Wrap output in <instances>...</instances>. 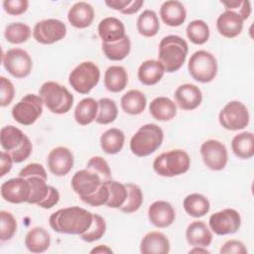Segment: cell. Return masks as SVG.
Wrapping results in <instances>:
<instances>
[{
	"instance_id": "obj_33",
	"label": "cell",
	"mask_w": 254,
	"mask_h": 254,
	"mask_svg": "<svg viewBox=\"0 0 254 254\" xmlns=\"http://www.w3.org/2000/svg\"><path fill=\"white\" fill-rule=\"evenodd\" d=\"M124 133L117 128H110L100 136V147L104 153L114 155L119 153L124 146Z\"/></svg>"
},
{
	"instance_id": "obj_20",
	"label": "cell",
	"mask_w": 254,
	"mask_h": 254,
	"mask_svg": "<svg viewBox=\"0 0 254 254\" xmlns=\"http://www.w3.org/2000/svg\"><path fill=\"white\" fill-rule=\"evenodd\" d=\"M94 19L93 7L84 1L74 3L67 12V20L70 25L77 29L89 27Z\"/></svg>"
},
{
	"instance_id": "obj_13",
	"label": "cell",
	"mask_w": 254,
	"mask_h": 254,
	"mask_svg": "<svg viewBox=\"0 0 254 254\" xmlns=\"http://www.w3.org/2000/svg\"><path fill=\"white\" fill-rule=\"evenodd\" d=\"M200 155L204 165L212 171H221L227 165V149L218 140L210 139L203 142L200 146Z\"/></svg>"
},
{
	"instance_id": "obj_52",
	"label": "cell",
	"mask_w": 254,
	"mask_h": 254,
	"mask_svg": "<svg viewBox=\"0 0 254 254\" xmlns=\"http://www.w3.org/2000/svg\"><path fill=\"white\" fill-rule=\"evenodd\" d=\"M219 252L223 253V254H226V253L246 254L247 249H246L243 242H241L239 240H235V239H230V240H227L226 242L223 243Z\"/></svg>"
},
{
	"instance_id": "obj_46",
	"label": "cell",
	"mask_w": 254,
	"mask_h": 254,
	"mask_svg": "<svg viewBox=\"0 0 254 254\" xmlns=\"http://www.w3.org/2000/svg\"><path fill=\"white\" fill-rule=\"evenodd\" d=\"M108 197H109V190L104 182L95 192H93L90 195L80 197V199L91 206H100V205L106 204Z\"/></svg>"
},
{
	"instance_id": "obj_15",
	"label": "cell",
	"mask_w": 254,
	"mask_h": 254,
	"mask_svg": "<svg viewBox=\"0 0 254 254\" xmlns=\"http://www.w3.org/2000/svg\"><path fill=\"white\" fill-rule=\"evenodd\" d=\"M73 154L64 146L54 148L48 155L47 164L50 172L57 177L67 175L73 167Z\"/></svg>"
},
{
	"instance_id": "obj_47",
	"label": "cell",
	"mask_w": 254,
	"mask_h": 254,
	"mask_svg": "<svg viewBox=\"0 0 254 254\" xmlns=\"http://www.w3.org/2000/svg\"><path fill=\"white\" fill-rule=\"evenodd\" d=\"M221 4L225 7V10L229 11H234L237 14L241 16V18L245 21L249 18L251 15V4L249 1L244 0H235V1H228V2H221Z\"/></svg>"
},
{
	"instance_id": "obj_28",
	"label": "cell",
	"mask_w": 254,
	"mask_h": 254,
	"mask_svg": "<svg viewBox=\"0 0 254 254\" xmlns=\"http://www.w3.org/2000/svg\"><path fill=\"white\" fill-rule=\"evenodd\" d=\"M128 74L121 65H110L104 73V86L110 92H120L127 86Z\"/></svg>"
},
{
	"instance_id": "obj_7",
	"label": "cell",
	"mask_w": 254,
	"mask_h": 254,
	"mask_svg": "<svg viewBox=\"0 0 254 254\" xmlns=\"http://www.w3.org/2000/svg\"><path fill=\"white\" fill-rule=\"evenodd\" d=\"M100 79V70L93 62H82L68 75L69 85L78 93L88 94Z\"/></svg>"
},
{
	"instance_id": "obj_3",
	"label": "cell",
	"mask_w": 254,
	"mask_h": 254,
	"mask_svg": "<svg viewBox=\"0 0 254 254\" xmlns=\"http://www.w3.org/2000/svg\"><path fill=\"white\" fill-rule=\"evenodd\" d=\"M164 132L160 126L148 123L141 126L130 140V150L137 157H147L162 145Z\"/></svg>"
},
{
	"instance_id": "obj_16",
	"label": "cell",
	"mask_w": 254,
	"mask_h": 254,
	"mask_svg": "<svg viewBox=\"0 0 254 254\" xmlns=\"http://www.w3.org/2000/svg\"><path fill=\"white\" fill-rule=\"evenodd\" d=\"M104 182L101 178L88 169L77 171L71 178V188L80 197L87 196L95 192Z\"/></svg>"
},
{
	"instance_id": "obj_40",
	"label": "cell",
	"mask_w": 254,
	"mask_h": 254,
	"mask_svg": "<svg viewBox=\"0 0 254 254\" xmlns=\"http://www.w3.org/2000/svg\"><path fill=\"white\" fill-rule=\"evenodd\" d=\"M189 40L195 45H203L209 39V27L202 20L191 21L186 29Z\"/></svg>"
},
{
	"instance_id": "obj_18",
	"label": "cell",
	"mask_w": 254,
	"mask_h": 254,
	"mask_svg": "<svg viewBox=\"0 0 254 254\" xmlns=\"http://www.w3.org/2000/svg\"><path fill=\"white\" fill-rule=\"evenodd\" d=\"M174 96L177 105L183 110H193L202 101L201 90L192 83H185L178 86Z\"/></svg>"
},
{
	"instance_id": "obj_24",
	"label": "cell",
	"mask_w": 254,
	"mask_h": 254,
	"mask_svg": "<svg viewBox=\"0 0 254 254\" xmlns=\"http://www.w3.org/2000/svg\"><path fill=\"white\" fill-rule=\"evenodd\" d=\"M186 238L188 243L192 247H207L212 242V233L203 221L195 220L188 225Z\"/></svg>"
},
{
	"instance_id": "obj_50",
	"label": "cell",
	"mask_w": 254,
	"mask_h": 254,
	"mask_svg": "<svg viewBox=\"0 0 254 254\" xmlns=\"http://www.w3.org/2000/svg\"><path fill=\"white\" fill-rule=\"evenodd\" d=\"M29 7L27 0H5L3 2V8L6 13L12 16H18L24 14Z\"/></svg>"
},
{
	"instance_id": "obj_5",
	"label": "cell",
	"mask_w": 254,
	"mask_h": 254,
	"mask_svg": "<svg viewBox=\"0 0 254 254\" xmlns=\"http://www.w3.org/2000/svg\"><path fill=\"white\" fill-rule=\"evenodd\" d=\"M44 105L55 114H64L70 110L73 95L66 87L55 81H46L39 89Z\"/></svg>"
},
{
	"instance_id": "obj_31",
	"label": "cell",
	"mask_w": 254,
	"mask_h": 254,
	"mask_svg": "<svg viewBox=\"0 0 254 254\" xmlns=\"http://www.w3.org/2000/svg\"><path fill=\"white\" fill-rule=\"evenodd\" d=\"M231 149L234 155L240 159H250L254 155V135L252 132H241L235 135L231 141Z\"/></svg>"
},
{
	"instance_id": "obj_56",
	"label": "cell",
	"mask_w": 254,
	"mask_h": 254,
	"mask_svg": "<svg viewBox=\"0 0 254 254\" xmlns=\"http://www.w3.org/2000/svg\"><path fill=\"white\" fill-rule=\"evenodd\" d=\"M144 5V1L143 0H135V1H131V3L121 12L122 14L125 15H131V14H135L137 13L142 6Z\"/></svg>"
},
{
	"instance_id": "obj_22",
	"label": "cell",
	"mask_w": 254,
	"mask_h": 254,
	"mask_svg": "<svg viewBox=\"0 0 254 254\" xmlns=\"http://www.w3.org/2000/svg\"><path fill=\"white\" fill-rule=\"evenodd\" d=\"M162 21L170 27H179L187 19V11L182 2L177 0L165 1L160 8Z\"/></svg>"
},
{
	"instance_id": "obj_39",
	"label": "cell",
	"mask_w": 254,
	"mask_h": 254,
	"mask_svg": "<svg viewBox=\"0 0 254 254\" xmlns=\"http://www.w3.org/2000/svg\"><path fill=\"white\" fill-rule=\"evenodd\" d=\"M127 190V196L123 205L119 208L124 213H132L137 211L143 202V192L139 186L127 183L125 184Z\"/></svg>"
},
{
	"instance_id": "obj_43",
	"label": "cell",
	"mask_w": 254,
	"mask_h": 254,
	"mask_svg": "<svg viewBox=\"0 0 254 254\" xmlns=\"http://www.w3.org/2000/svg\"><path fill=\"white\" fill-rule=\"evenodd\" d=\"M105 231H106L105 219L99 214L93 213L92 222L89 228L79 236L85 242H94L96 240H99L104 235Z\"/></svg>"
},
{
	"instance_id": "obj_44",
	"label": "cell",
	"mask_w": 254,
	"mask_h": 254,
	"mask_svg": "<svg viewBox=\"0 0 254 254\" xmlns=\"http://www.w3.org/2000/svg\"><path fill=\"white\" fill-rule=\"evenodd\" d=\"M0 239L1 241L10 240L17 230V221L11 212L1 210L0 212Z\"/></svg>"
},
{
	"instance_id": "obj_51",
	"label": "cell",
	"mask_w": 254,
	"mask_h": 254,
	"mask_svg": "<svg viewBox=\"0 0 254 254\" xmlns=\"http://www.w3.org/2000/svg\"><path fill=\"white\" fill-rule=\"evenodd\" d=\"M35 176L43 177V178H45V179H48L47 172H46L45 168H44L41 164H38V163H31V164H28L27 166H25V167L19 172V176H18V177L27 179V178H29V177H35Z\"/></svg>"
},
{
	"instance_id": "obj_42",
	"label": "cell",
	"mask_w": 254,
	"mask_h": 254,
	"mask_svg": "<svg viewBox=\"0 0 254 254\" xmlns=\"http://www.w3.org/2000/svg\"><path fill=\"white\" fill-rule=\"evenodd\" d=\"M31 188V193L28 200V203L30 204H38L40 201H42L46 195L49 192L50 186L47 184V180L43 177H29L26 179Z\"/></svg>"
},
{
	"instance_id": "obj_48",
	"label": "cell",
	"mask_w": 254,
	"mask_h": 254,
	"mask_svg": "<svg viewBox=\"0 0 254 254\" xmlns=\"http://www.w3.org/2000/svg\"><path fill=\"white\" fill-rule=\"evenodd\" d=\"M15 95V87L11 80L5 76L0 77V105L2 107L8 106Z\"/></svg>"
},
{
	"instance_id": "obj_45",
	"label": "cell",
	"mask_w": 254,
	"mask_h": 254,
	"mask_svg": "<svg viewBox=\"0 0 254 254\" xmlns=\"http://www.w3.org/2000/svg\"><path fill=\"white\" fill-rule=\"evenodd\" d=\"M86 169L97 174L103 182L112 180L110 167H109L108 163L106 162V160L100 156L91 157L86 164Z\"/></svg>"
},
{
	"instance_id": "obj_54",
	"label": "cell",
	"mask_w": 254,
	"mask_h": 254,
	"mask_svg": "<svg viewBox=\"0 0 254 254\" xmlns=\"http://www.w3.org/2000/svg\"><path fill=\"white\" fill-rule=\"evenodd\" d=\"M13 163H14L13 159L9 155V153H7L6 151L1 152V157H0V176L1 177H4L11 171Z\"/></svg>"
},
{
	"instance_id": "obj_12",
	"label": "cell",
	"mask_w": 254,
	"mask_h": 254,
	"mask_svg": "<svg viewBox=\"0 0 254 254\" xmlns=\"http://www.w3.org/2000/svg\"><path fill=\"white\" fill-rule=\"evenodd\" d=\"M209 229L216 235L233 234L241 225V217L237 210L224 208L210 215L208 219Z\"/></svg>"
},
{
	"instance_id": "obj_29",
	"label": "cell",
	"mask_w": 254,
	"mask_h": 254,
	"mask_svg": "<svg viewBox=\"0 0 254 254\" xmlns=\"http://www.w3.org/2000/svg\"><path fill=\"white\" fill-rule=\"evenodd\" d=\"M147 104V98L145 94L138 89L128 90L120 100V105L122 110L130 115L141 114Z\"/></svg>"
},
{
	"instance_id": "obj_53",
	"label": "cell",
	"mask_w": 254,
	"mask_h": 254,
	"mask_svg": "<svg viewBox=\"0 0 254 254\" xmlns=\"http://www.w3.org/2000/svg\"><path fill=\"white\" fill-rule=\"evenodd\" d=\"M60 200V193L58 191V190L52 186H50L49 188V192L48 194L46 195V197L40 201L37 205L42 207V208H46V209H49V208H52L53 206H55Z\"/></svg>"
},
{
	"instance_id": "obj_9",
	"label": "cell",
	"mask_w": 254,
	"mask_h": 254,
	"mask_svg": "<svg viewBox=\"0 0 254 254\" xmlns=\"http://www.w3.org/2000/svg\"><path fill=\"white\" fill-rule=\"evenodd\" d=\"M249 112L240 101L232 100L220 110L218 114L219 124L226 130L237 131L244 129L249 124Z\"/></svg>"
},
{
	"instance_id": "obj_58",
	"label": "cell",
	"mask_w": 254,
	"mask_h": 254,
	"mask_svg": "<svg viewBox=\"0 0 254 254\" xmlns=\"http://www.w3.org/2000/svg\"><path fill=\"white\" fill-rule=\"evenodd\" d=\"M189 253H209V251L206 249V247H200V246H195L192 249L189 251Z\"/></svg>"
},
{
	"instance_id": "obj_4",
	"label": "cell",
	"mask_w": 254,
	"mask_h": 254,
	"mask_svg": "<svg viewBox=\"0 0 254 254\" xmlns=\"http://www.w3.org/2000/svg\"><path fill=\"white\" fill-rule=\"evenodd\" d=\"M190 167V155L182 149H174L157 156L153 162L154 171L161 177L172 178L183 175Z\"/></svg>"
},
{
	"instance_id": "obj_1",
	"label": "cell",
	"mask_w": 254,
	"mask_h": 254,
	"mask_svg": "<svg viewBox=\"0 0 254 254\" xmlns=\"http://www.w3.org/2000/svg\"><path fill=\"white\" fill-rule=\"evenodd\" d=\"M92 217L93 213L85 208L68 206L52 213L49 222L56 232L80 235L89 228Z\"/></svg>"
},
{
	"instance_id": "obj_34",
	"label": "cell",
	"mask_w": 254,
	"mask_h": 254,
	"mask_svg": "<svg viewBox=\"0 0 254 254\" xmlns=\"http://www.w3.org/2000/svg\"><path fill=\"white\" fill-rule=\"evenodd\" d=\"M26 137L27 135L24 134V132L19 128L13 125L4 126L0 132L1 147L8 153L12 152L23 144Z\"/></svg>"
},
{
	"instance_id": "obj_8",
	"label": "cell",
	"mask_w": 254,
	"mask_h": 254,
	"mask_svg": "<svg viewBox=\"0 0 254 254\" xmlns=\"http://www.w3.org/2000/svg\"><path fill=\"white\" fill-rule=\"evenodd\" d=\"M43 100L40 95L29 93L18 101L12 108L14 120L22 125L34 124L43 113Z\"/></svg>"
},
{
	"instance_id": "obj_38",
	"label": "cell",
	"mask_w": 254,
	"mask_h": 254,
	"mask_svg": "<svg viewBox=\"0 0 254 254\" xmlns=\"http://www.w3.org/2000/svg\"><path fill=\"white\" fill-rule=\"evenodd\" d=\"M98 111L96 116V123L101 125H107L112 123L118 115V108L116 102L107 97L100 98L98 101Z\"/></svg>"
},
{
	"instance_id": "obj_6",
	"label": "cell",
	"mask_w": 254,
	"mask_h": 254,
	"mask_svg": "<svg viewBox=\"0 0 254 254\" xmlns=\"http://www.w3.org/2000/svg\"><path fill=\"white\" fill-rule=\"evenodd\" d=\"M188 69L194 80L207 83L212 81L216 76L217 61L215 57L207 51H196L189 60Z\"/></svg>"
},
{
	"instance_id": "obj_36",
	"label": "cell",
	"mask_w": 254,
	"mask_h": 254,
	"mask_svg": "<svg viewBox=\"0 0 254 254\" xmlns=\"http://www.w3.org/2000/svg\"><path fill=\"white\" fill-rule=\"evenodd\" d=\"M102 52L104 56L110 61H122L124 60L131 51V42L129 37L126 35L120 41L115 43H102Z\"/></svg>"
},
{
	"instance_id": "obj_14",
	"label": "cell",
	"mask_w": 254,
	"mask_h": 254,
	"mask_svg": "<svg viewBox=\"0 0 254 254\" xmlns=\"http://www.w3.org/2000/svg\"><path fill=\"white\" fill-rule=\"evenodd\" d=\"M1 196L11 203L28 202L31 188L29 182L21 177L5 181L1 185Z\"/></svg>"
},
{
	"instance_id": "obj_41",
	"label": "cell",
	"mask_w": 254,
	"mask_h": 254,
	"mask_svg": "<svg viewBox=\"0 0 254 254\" xmlns=\"http://www.w3.org/2000/svg\"><path fill=\"white\" fill-rule=\"evenodd\" d=\"M105 184L109 190V197L105 205L110 208H120L125 202L127 196L125 184L114 180H109L105 182Z\"/></svg>"
},
{
	"instance_id": "obj_17",
	"label": "cell",
	"mask_w": 254,
	"mask_h": 254,
	"mask_svg": "<svg viewBox=\"0 0 254 254\" xmlns=\"http://www.w3.org/2000/svg\"><path fill=\"white\" fill-rule=\"evenodd\" d=\"M148 218L154 226L166 228L175 221V209L168 201L156 200L148 208Z\"/></svg>"
},
{
	"instance_id": "obj_23",
	"label": "cell",
	"mask_w": 254,
	"mask_h": 254,
	"mask_svg": "<svg viewBox=\"0 0 254 254\" xmlns=\"http://www.w3.org/2000/svg\"><path fill=\"white\" fill-rule=\"evenodd\" d=\"M171 245L168 237L159 231L147 233L141 240L140 251L143 254H167Z\"/></svg>"
},
{
	"instance_id": "obj_30",
	"label": "cell",
	"mask_w": 254,
	"mask_h": 254,
	"mask_svg": "<svg viewBox=\"0 0 254 254\" xmlns=\"http://www.w3.org/2000/svg\"><path fill=\"white\" fill-rule=\"evenodd\" d=\"M98 111V102L92 97L81 99L74 108V120L77 124L85 126L96 119Z\"/></svg>"
},
{
	"instance_id": "obj_55",
	"label": "cell",
	"mask_w": 254,
	"mask_h": 254,
	"mask_svg": "<svg viewBox=\"0 0 254 254\" xmlns=\"http://www.w3.org/2000/svg\"><path fill=\"white\" fill-rule=\"evenodd\" d=\"M131 3V0H106L105 4L113 9V10H117L120 13Z\"/></svg>"
},
{
	"instance_id": "obj_35",
	"label": "cell",
	"mask_w": 254,
	"mask_h": 254,
	"mask_svg": "<svg viewBox=\"0 0 254 254\" xmlns=\"http://www.w3.org/2000/svg\"><path fill=\"white\" fill-rule=\"evenodd\" d=\"M136 27L143 37L151 38L156 36L160 30V22L156 12L150 9L144 10L137 19Z\"/></svg>"
},
{
	"instance_id": "obj_57",
	"label": "cell",
	"mask_w": 254,
	"mask_h": 254,
	"mask_svg": "<svg viewBox=\"0 0 254 254\" xmlns=\"http://www.w3.org/2000/svg\"><path fill=\"white\" fill-rule=\"evenodd\" d=\"M90 253L91 254H94V253H100V254H105V253H113L112 249L107 246V245H97L96 247H94L93 249L90 250Z\"/></svg>"
},
{
	"instance_id": "obj_37",
	"label": "cell",
	"mask_w": 254,
	"mask_h": 254,
	"mask_svg": "<svg viewBox=\"0 0 254 254\" xmlns=\"http://www.w3.org/2000/svg\"><path fill=\"white\" fill-rule=\"evenodd\" d=\"M31 28L21 22H13L6 26L4 31L5 39L11 44H22L27 42L31 37Z\"/></svg>"
},
{
	"instance_id": "obj_49",
	"label": "cell",
	"mask_w": 254,
	"mask_h": 254,
	"mask_svg": "<svg viewBox=\"0 0 254 254\" xmlns=\"http://www.w3.org/2000/svg\"><path fill=\"white\" fill-rule=\"evenodd\" d=\"M32 150H33L32 142H31L30 138L27 136L26 139L24 140L23 144L19 148H17L16 150H14L12 152H9V155L12 157L13 162L18 164V163H22L26 159H28L30 157L31 153H32Z\"/></svg>"
},
{
	"instance_id": "obj_19",
	"label": "cell",
	"mask_w": 254,
	"mask_h": 254,
	"mask_svg": "<svg viewBox=\"0 0 254 254\" xmlns=\"http://www.w3.org/2000/svg\"><path fill=\"white\" fill-rule=\"evenodd\" d=\"M244 20L234 11L225 10L216 20V29L224 38H235L242 32Z\"/></svg>"
},
{
	"instance_id": "obj_2",
	"label": "cell",
	"mask_w": 254,
	"mask_h": 254,
	"mask_svg": "<svg viewBox=\"0 0 254 254\" xmlns=\"http://www.w3.org/2000/svg\"><path fill=\"white\" fill-rule=\"evenodd\" d=\"M189 53L186 40L177 35L164 37L159 44L158 61L162 64L165 71L175 72L185 64Z\"/></svg>"
},
{
	"instance_id": "obj_11",
	"label": "cell",
	"mask_w": 254,
	"mask_h": 254,
	"mask_svg": "<svg viewBox=\"0 0 254 254\" xmlns=\"http://www.w3.org/2000/svg\"><path fill=\"white\" fill-rule=\"evenodd\" d=\"M66 35L65 24L59 19H46L38 22L33 29L36 42L43 45H52L63 40Z\"/></svg>"
},
{
	"instance_id": "obj_32",
	"label": "cell",
	"mask_w": 254,
	"mask_h": 254,
	"mask_svg": "<svg viewBox=\"0 0 254 254\" xmlns=\"http://www.w3.org/2000/svg\"><path fill=\"white\" fill-rule=\"evenodd\" d=\"M183 206L186 212L191 217H202L210 208L209 200L201 193H190L184 198Z\"/></svg>"
},
{
	"instance_id": "obj_25",
	"label": "cell",
	"mask_w": 254,
	"mask_h": 254,
	"mask_svg": "<svg viewBox=\"0 0 254 254\" xmlns=\"http://www.w3.org/2000/svg\"><path fill=\"white\" fill-rule=\"evenodd\" d=\"M51 245L50 233L41 226L31 228L25 236V246L32 253H43Z\"/></svg>"
},
{
	"instance_id": "obj_26",
	"label": "cell",
	"mask_w": 254,
	"mask_h": 254,
	"mask_svg": "<svg viewBox=\"0 0 254 254\" xmlns=\"http://www.w3.org/2000/svg\"><path fill=\"white\" fill-rule=\"evenodd\" d=\"M149 111L158 121H170L177 115V105L169 97L159 96L151 101Z\"/></svg>"
},
{
	"instance_id": "obj_21",
	"label": "cell",
	"mask_w": 254,
	"mask_h": 254,
	"mask_svg": "<svg viewBox=\"0 0 254 254\" xmlns=\"http://www.w3.org/2000/svg\"><path fill=\"white\" fill-rule=\"evenodd\" d=\"M97 32L102 43L107 44L120 41L126 36L124 24L115 17L102 19L98 24Z\"/></svg>"
},
{
	"instance_id": "obj_10",
	"label": "cell",
	"mask_w": 254,
	"mask_h": 254,
	"mask_svg": "<svg viewBox=\"0 0 254 254\" xmlns=\"http://www.w3.org/2000/svg\"><path fill=\"white\" fill-rule=\"evenodd\" d=\"M2 64L5 69L16 78L28 76L33 67L30 55L20 48H13L5 52L2 56Z\"/></svg>"
},
{
	"instance_id": "obj_27",
	"label": "cell",
	"mask_w": 254,
	"mask_h": 254,
	"mask_svg": "<svg viewBox=\"0 0 254 254\" xmlns=\"http://www.w3.org/2000/svg\"><path fill=\"white\" fill-rule=\"evenodd\" d=\"M165 69L162 64L156 60L143 62L138 68V79L145 85H154L164 76Z\"/></svg>"
}]
</instances>
